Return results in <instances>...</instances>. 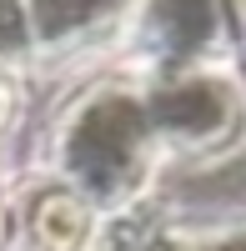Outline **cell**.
<instances>
[{"label": "cell", "instance_id": "obj_1", "mask_svg": "<svg viewBox=\"0 0 246 251\" xmlns=\"http://www.w3.org/2000/svg\"><path fill=\"white\" fill-rule=\"evenodd\" d=\"M161 161L146 91L131 80H100L55 121L50 166L96 211H126L141 201Z\"/></svg>", "mask_w": 246, "mask_h": 251}, {"label": "cell", "instance_id": "obj_2", "mask_svg": "<svg viewBox=\"0 0 246 251\" xmlns=\"http://www.w3.org/2000/svg\"><path fill=\"white\" fill-rule=\"evenodd\" d=\"M146 111L161 156L211 161L246 141V91L221 66H181L146 75Z\"/></svg>", "mask_w": 246, "mask_h": 251}, {"label": "cell", "instance_id": "obj_3", "mask_svg": "<svg viewBox=\"0 0 246 251\" xmlns=\"http://www.w3.org/2000/svg\"><path fill=\"white\" fill-rule=\"evenodd\" d=\"M100 226V211L66 186L60 176H40L20 186L10 201V246L15 251H80Z\"/></svg>", "mask_w": 246, "mask_h": 251}, {"label": "cell", "instance_id": "obj_4", "mask_svg": "<svg viewBox=\"0 0 246 251\" xmlns=\"http://www.w3.org/2000/svg\"><path fill=\"white\" fill-rule=\"evenodd\" d=\"M136 35L151 71L211 66V50L221 46V0H146Z\"/></svg>", "mask_w": 246, "mask_h": 251}, {"label": "cell", "instance_id": "obj_5", "mask_svg": "<svg viewBox=\"0 0 246 251\" xmlns=\"http://www.w3.org/2000/svg\"><path fill=\"white\" fill-rule=\"evenodd\" d=\"M171 251H246V226H226V231H206V236H176Z\"/></svg>", "mask_w": 246, "mask_h": 251}, {"label": "cell", "instance_id": "obj_6", "mask_svg": "<svg viewBox=\"0 0 246 251\" xmlns=\"http://www.w3.org/2000/svg\"><path fill=\"white\" fill-rule=\"evenodd\" d=\"M10 121H15V75L0 71V136H5Z\"/></svg>", "mask_w": 246, "mask_h": 251}, {"label": "cell", "instance_id": "obj_7", "mask_svg": "<svg viewBox=\"0 0 246 251\" xmlns=\"http://www.w3.org/2000/svg\"><path fill=\"white\" fill-rule=\"evenodd\" d=\"M241 10H246V0H241Z\"/></svg>", "mask_w": 246, "mask_h": 251}]
</instances>
